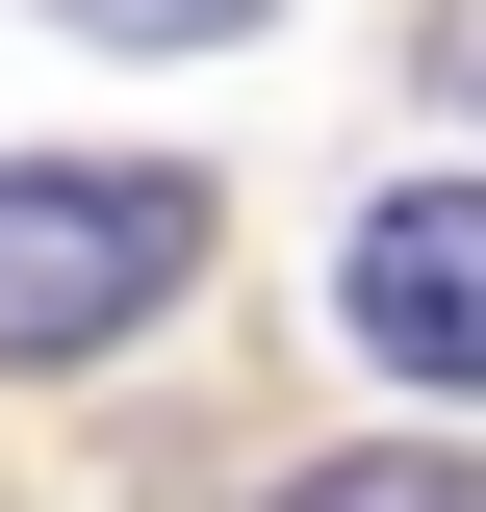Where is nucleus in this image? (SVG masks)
<instances>
[{
	"label": "nucleus",
	"mask_w": 486,
	"mask_h": 512,
	"mask_svg": "<svg viewBox=\"0 0 486 512\" xmlns=\"http://www.w3.org/2000/svg\"><path fill=\"white\" fill-rule=\"evenodd\" d=\"M52 26H103V52H231L256 0H52Z\"/></svg>",
	"instance_id": "nucleus-4"
},
{
	"label": "nucleus",
	"mask_w": 486,
	"mask_h": 512,
	"mask_svg": "<svg viewBox=\"0 0 486 512\" xmlns=\"http://www.w3.org/2000/svg\"><path fill=\"white\" fill-rule=\"evenodd\" d=\"M282 512H486V461L461 436H359V461H307Z\"/></svg>",
	"instance_id": "nucleus-3"
},
{
	"label": "nucleus",
	"mask_w": 486,
	"mask_h": 512,
	"mask_svg": "<svg viewBox=\"0 0 486 512\" xmlns=\"http://www.w3.org/2000/svg\"><path fill=\"white\" fill-rule=\"evenodd\" d=\"M435 77H461V103H486V0H435Z\"/></svg>",
	"instance_id": "nucleus-5"
},
{
	"label": "nucleus",
	"mask_w": 486,
	"mask_h": 512,
	"mask_svg": "<svg viewBox=\"0 0 486 512\" xmlns=\"http://www.w3.org/2000/svg\"><path fill=\"white\" fill-rule=\"evenodd\" d=\"M205 282V180L180 154H0V384L103 359Z\"/></svg>",
	"instance_id": "nucleus-1"
},
{
	"label": "nucleus",
	"mask_w": 486,
	"mask_h": 512,
	"mask_svg": "<svg viewBox=\"0 0 486 512\" xmlns=\"http://www.w3.org/2000/svg\"><path fill=\"white\" fill-rule=\"evenodd\" d=\"M333 308H359L384 384H486V180H384L359 256H333Z\"/></svg>",
	"instance_id": "nucleus-2"
}]
</instances>
